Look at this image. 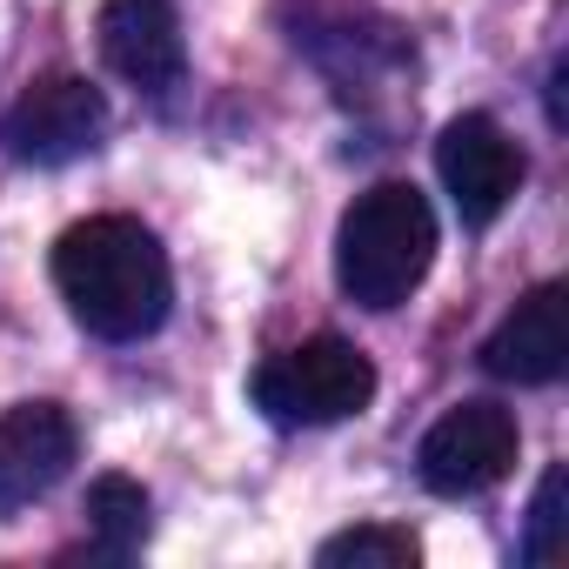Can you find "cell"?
Segmentation results:
<instances>
[{
	"label": "cell",
	"mask_w": 569,
	"mask_h": 569,
	"mask_svg": "<svg viewBox=\"0 0 569 569\" xmlns=\"http://www.w3.org/2000/svg\"><path fill=\"white\" fill-rule=\"evenodd\" d=\"M54 289L101 342H141L168 322L174 268L134 214H88L54 241Z\"/></svg>",
	"instance_id": "obj_1"
},
{
	"label": "cell",
	"mask_w": 569,
	"mask_h": 569,
	"mask_svg": "<svg viewBox=\"0 0 569 569\" xmlns=\"http://www.w3.org/2000/svg\"><path fill=\"white\" fill-rule=\"evenodd\" d=\"M436 261V208L416 181H376L336 228V281L356 309H402Z\"/></svg>",
	"instance_id": "obj_2"
},
{
	"label": "cell",
	"mask_w": 569,
	"mask_h": 569,
	"mask_svg": "<svg viewBox=\"0 0 569 569\" xmlns=\"http://www.w3.org/2000/svg\"><path fill=\"white\" fill-rule=\"evenodd\" d=\"M369 402H376V362L342 336L296 342L254 369V409L274 429H329L362 416Z\"/></svg>",
	"instance_id": "obj_3"
},
{
	"label": "cell",
	"mask_w": 569,
	"mask_h": 569,
	"mask_svg": "<svg viewBox=\"0 0 569 569\" xmlns=\"http://www.w3.org/2000/svg\"><path fill=\"white\" fill-rule=\"evenodd\" d=\"M101 134H108V94L81 74H48L0 114V148L28 168L81 161L101 148Z\"/></svg>",
	"instance_id": "obj_4"
},
{
	"label": "cell",
	"mask_w": 569,
	"mask_h": 569,
	"mask_svg": "<svg viewBox=\"0 0 569 569\" xmlns=\"http://www.w3.org/2000/svg\"><path fill=\"white\" fill-rule=\"evenodd\" d=\"M416 469L436 496H482L496 489L509 469H516V416L496 409V402H462L449 409L422 449H416Z\"/></svg>",
	"instance_id": "obj_5"
},
{
	"label": "cell",
	"mask_w": 569,
	"mask_h": 569,
	"mask_svg": "<svg viewBox=\"0 0 569 569\" xmlns=\"http://www.w3.org/2000/svg\"><path fill=\"white\" fill-rule=\"evenodd\" d=\"M436 174H442L456 214H462L469 228H489V221L516 201L529 161H522V148H516L489 114H456V121L442 128V141H436Z\"/></svg>",
	"instance_id": "obj_6"
},
{
	"label": "cell",
	"mask_w": 569,
	"mask_h": 569,
	"mask_svg": "<svg viewBox=\"0 0 569 569\" xmlns=\"http://www.w3.org/2000/svg\"><path fill=\"white\" fill-rule=\"evenodd\" d=\"M81 456V429L61 402L0 409V516L41 502Z\"/></svg>",
	"instance_id": "obj_7"
},
{
	"label": "cell",
	"mask_w": 569,
	"mask_h": 569,
	"mask_svg": "<svg viewBox=\"0 0 569 569\" xmlns=\"http://www.w3.org/2000/svg\"><path fill=\"white\" fill-rule=\"evenodd\" d=\"M101 54L128 88L168 94L188 68L174 0H101Z\"/></svg>",
	"instance_id": "obj_8"
},
{
	"label": "cell",
	"mask_w": 569,
	"mask_h": 569,
	"mask_svg": "<svg viewBox=\"0 0 569 569\" xmlns=\"http://www.w3.org/2000/svg\"><path fill=\"white\" fill-rule=\"evenodd\" d=\"M482 369L502 376V382H522V389H542L569 369V296L562 281H542V289H529L502 329L482 342Z\"/></svg>",
	"instance_id": "obj_9"
},
{
	"label": "cell",
	"mask_w": 569,
	"mask_h": 569,
	"mask_svg": "<svg viewBox=\"0 0 569 569\" xmlns=\"http://www.w3.org/2000/svg\"><path fill=\"white\" fill-rule=\"evenodd\" d=\"M88 536L101 556H134L148 536V489L128 476H101L88 489Z\"/></svg>",
	"instance_id": "obj_10"
},
{
	"label": "cell",
	"mask_w": 569,
	"mask_h": 569,
	"mask_svg": "<svg viewBox=\"0 0 569 569\" xmlns=\"http://www.w3.org/2000/svg\"><path fill=\"white\" fill-rule=\"evenodd\" d=\"M422 542L409 529H382V522H362V529H342L316 549L322 569H416Z\"/></svg>",
	"instance_id": "obj_11"
},
{
	"label": "cell",
	"mask_w": 569,
	"mask_h": 569,
	"mask_svg": "<svg viewBox=\"0 0 569 569\" xmlns=\"http://www.w3.org/2000/svg\"><path fill=\"white\" fill-rule=\"evenodd\" d=\"M562 489H569V476H562V462L536 482V502H529V536H522V556L542 569V562H556L562 556Z\"/></svg>",
	"instance_id": "obj_12"
}]
</instances>
